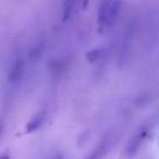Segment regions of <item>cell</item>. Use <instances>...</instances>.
Instances as JSON below:
<instances>
[{
    "mask_svg": "<svg viewBox=\"0 0 159 159\" xmlns=\"http://www.w3.org/2000/svg\"><path fill=\"white\" fill-rule=\"evenodd\" d=\"M122 0H102L98 8L97 25L100 33L110 30L121 13Z\"/></svg>",
    "mask_w": 159,
    "mask_h": 159,
    "instance_id": "obj_1",
    "label": "cell"
},
{
    "mask_svg": "<svg viewBox=\"0 0 159 159\" xmlns=\"http://www.w3.org/2000/svg\"><path fill=\"white\" fill-rule=\"evenodd\" d=\"M24 72V62H23L22 58H16L12 63L11 68H10L9 72V81L12 84H16L21 80Z\"/></svg>",
    "mask_w": 159,
    "mask_h": 159,
    "instance_id": "obj_2",
    "label": "cell"
},
{
    "mask_svg": "<svg viewBox=\"0 0 159 159\" xmlns=\"http://www.w3.org/2000/svg\"><path fill=\"white\" fill-rule=\"evenodd\" d=\"M77 0H63L62 2V20L68 21L73 14Z\"/></svg>",
    "mask_w": 159,
    "mask_h": 159,
    "instance_id": "obj_3",
    "label": "cell"
},
{
    "mask_svg": "<svg viewBox=\"0 0 159 159\" xmlns=\"http://www.w3.org/2000/svg\"><path fill=\"white\" fill-rule=\"evenodd\" d=\"M43 121H44V115H37L29 122V124H27V126H26V131L30 133L36 131L42 125Z\"/></svg>",
    "mask_w": 159,
    "mask_h": 159,
    "instance_id": "obj_4",
    "label": "cell"
},
{
    "mask_svg": "<svg viewBox=\"0 0 159 159\" xmlns=\"http://www.w3.org/2000/svg\"><path fill=\"white\" fill-rule=\"evenodd\" d=\"M102 56V49H93V50L89 51L86 53V59L87 61H89L91 63H94V62L98 61L100 57Z\"/></svg>",
    "mask_w": 159,
    "mask_h": 159,
    "instance_id": "obj_5",
    "label": "cell"
},
{
    "mask_svg": "<svg viewBox=\"0 0 159 159\" xmlns=\"http://www.w3.org/2000/svg\"><path fill=\"white\" fill-rule=\"evenodd\" d=\"M100 152H102V149H97L95 152H93V154H92L87 159H98L100 156Z\"/></svg>",
    "mask_w": 159,
    "mask_h": 159,
    "instance_id": "obj_6",
    "label": "cell"
},
{
    "mask_svg": "<svg viewBox=\"0 0 159 159\" xmlns=\"http://www.w3.org/2000/svg\"><path fill=\"white\" fill-rule=\"evenodd\" d=\"M0 133H1V128H0Z\"/></svg>",
    "mask_w": 159,
    "mask_h": 159,
    "instance_id": "obj_7",
    "label": "cell"
}]
</instances>
